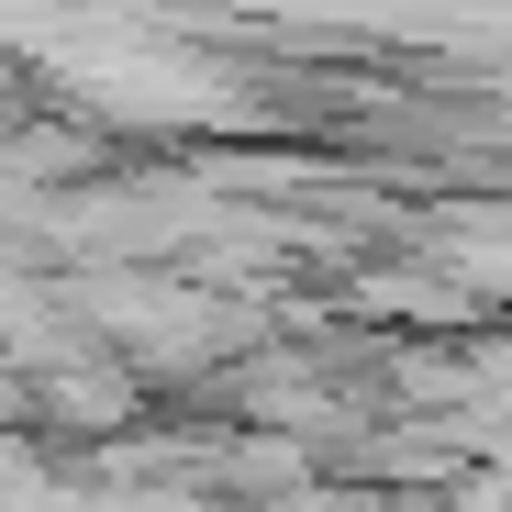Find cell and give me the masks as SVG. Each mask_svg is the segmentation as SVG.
<instances>
[{
	"instance_id": "obj_1",
	"label": "cell",
	"mask_w": 512,
	"mask_h": 512,
	"mask_svg": "<svg viewBox=\"0 0 512 512\" xmlns=\"http://www.w3.org/2000/svg\"><path fill=\"white\" fill-rule=\"evenodd\" d=\"M457 512H512V479H468V490H457Z\"/></svg>"
}]
</instances>
